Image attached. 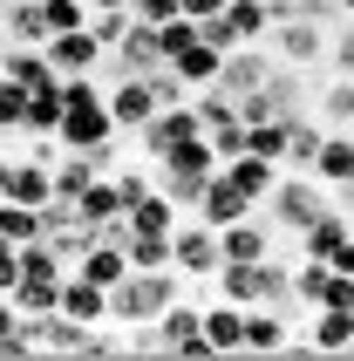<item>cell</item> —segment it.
Wrapping results in <instances>:
<instances>
[{
	"instance_id": "12",
	"label": "cell",
	"mask_w": 354,
	"mask_h": 361,
	"mask_svg": "<svg viewBox=\"0 0 354 361\" xmlns=\"http://www.w3.org/2000/svg\"><path fill=\"white\" fill-rule=\"evenodd\" d=\"M293 321L279 307H245V355H293Z\"/></svg>"
},
{
	"instance_id": "5",
	"label": "cell",
	"mask_w": 354,
	"mask_h": 361,
	"mask_svg": "<svg viewBox=\"0 0 354 361\" xmlns=\"http://www.w3.org/2000/svg\"><path fill=\"white\" fill-rule=\"evenodd\" d=\"M55 137H61V150H96V143L123 137V130L109 116V96H96V102H68V116H61Z\"/></svg>"
},
{
	"instance_id": "4",
	"label": "cell",
	"mask_w": 354,
	"mask_h": 361,
	"mask_svg": "<svg viewBox=\"0 0 354 361\" xmlns=\"http://www.w3.org/2000/svg\"><path fill=\"white\" fill-rule=\"evenodd\" d=\"M171 266L184 273V280H212L218 266H225V239H218V225L184 219V225L171 232Z\"/></svg>"
},
{
	"instance_id": "38",
	"label": "cell",
	"mask_w": 354,
	"mask_h": 361,
	"mask_svg": "<svg viewBox=\"0 0 354 361\" xmlns=\"http://www.w3.org/2000/svg\"><path fill=\"white\" fill-rule=\"evenodd\" d=\"M197 27H205V41H212V48H225V55H232V48H238V27H232V20H225V7H218L212 20H197Z\"/></svg>"
},
{
	"instance_id": "18",
	"label": "cell",
	"mask_w": 354,
	"mask_h": 361,
	"mask_svg": "<svg viewBox=\"0 0 354 361\" xmlns=\"http://www.w3.org/2000/svg\"><path fill=\"white\" fill-rule=\"evenodd\" d=\"M7 198H20V204H35V212H48V204H55V164L14 157V184H7Z\"/></svg>"
},
{
	"instance_id": "1",
	"label": "cell",
	"mask_w": 354,
	"mask_h": 361,
	"mask_svg": "<svg viewBox=\"0 0 354 361\" xmlns=\"http://www.w3.org/2000/svg\"><path fill=\"white\" fill-rule=\"evenodd\" d=\"M171 300H184V273H177V266L130 273V280L109 286V321H116V327H143V321H157Z\"/></svg>"
},
{
	"instance_id": "40",
	"label": "cell",
	"mask_w": 354,
	"mask_h": 361,
	"mask_svg": "<svg viewBox=\"0 0 354 361\" xmlns=\"http://www.w3.org/2000/svg\"><path fill=\"white\" fill-rule=\"evenodd\" d=\"M334 68H341V75H354V27L334 41Z\"/></svg>"
},
{
	"instance_id": "34",
	"label": "cell",
	"mask_w": 354,
	"mask_h": 361,
	"mask_svg": "<svg viewBox=\"0 0 354 361\" xmlns=\"http://www.w3.org/2000/svg\"><path fill=\"white\" fill-rule=\"evenodd\" d=\"M0 232H7L14 245L41 239V212H35V204H20V198H0Z\"/></svg>"
},
{
	"instance_id": "33",
	"label": "cell",
	"mask_w": 354,
	"mask_h": 361,
	"mask_svg": "<svg viewBox=\"0 0 354 361\" xmlns=\"http://www.w3.org/2000/svg\"><path fill=\"white\" fill-rule=\"evenodd\" d=\"M320 109H327V130H354V75H334L320 89Z\"/></svg>"
},
{
	"instance_id": "15",
	"label": "cell",
	"mask_w": 354,
	"mask_h": 361,
	"mask_svg": "<svg viewBox=\"0 0 354 361\" xmlns=\"http://www.w3.org/2000/svg\"><path fill=\"white\" fill-rule=\"evenodd\" d=\"M225 178H232V184H238V191H245V198H252V204H266V198H273V184L286 178V164L259 157V150H238V157L225 164Z\"/></svg>"
},
{
	"instance_id": "25",
	"label": "cell",
	"mask_w": 354,
	"mask_h": 361,
	"mask_svg": "<svg viewBox=\"0 0 354 361\" xmlns=\"http://www.w3.org/2000/svg\"><path fill=\"white\" fill-rule=\"evenodd\" d=\"M20 280H68V259L55 252V239H28L20 245Z\"/></svg>"
},
{
	"instance_id": "19",
	"label": "cell",
	"mask_w": 354,
	"mask_h": 361,
	"mask_svg": "<svg viewBox=\"0 0 354 361\" xmlns=\"http://www.w3.org/2000/svg\"><path fill=\"white\" fill-rule=\"evenodd\" d=\"M307 341H314V355H348V348H354V314H348V307H314Z\"/></svg>"
},
{
	"instance_id": "39",
	"label": "cell",
	"mask_w": 354,
	"mask_h": 361,
	"mask_svg": "<svg viewBox=\"0 0 354 361\" xmlns=\"http://www.w3.org/2000/svg\"><path fill=\"white\" fill-rule=\"evenodd\" d=\"M14 280H20V245L7 239V232H0V293H7Z\"/></svg>"
},
{
	"instance_id": "30",
	"label": "cell",
	"mask_w": 354,
	"mask_h": 361,
	"mask_svg": "<svg viewBox=\"0 0 354 361\" xmlns=\"http://www.w3.org/2000/svg\"><path fill=\"white\" fill-rule=\"evenodd\" d=\"M293 123V143H286V171H314V157H320V143H327V130H320L314 116H286Z\"/></svg>"
},
{
	"instance_id": "35",
	"label": "cell",
	"mask_w": 354,
	"mask_h": 361,
	"mask_svg": "<svg viewBox=\"0 0 354 361\" xmlns=\"http://www.w3.org/2000/svg\"><path fill=\"white\" fill-rule=\"evenodd\" d=\"M0 130L7 137L28 130V82H14V75H0Z\"/></svg>"
},
{
	"instance_id": "23",
	"label": "cell",
	"mask_w": 354,
	"mask_h": 361,
	"mask_svg": "<svg viewBox=\"0 0 354 361\" xmlns=\"http://www.w3.org/2000/svg\"><path fill=\"white\" fill-rule=\"evenodd\" d=\"M171 68L184 75V89H212L218 68H225V48H212V41H191L184 55H171Z\"/></svg>"
},
{
	"instance_id": "11",
	"label": "cell",
	"mask_w": 354,
	"mask_h": 361,
	"mask_svg": "<svg viewBox=\"0 0 354 361\" xmlns=\"http://www.w3.org/2000/svg\"><path fill=\"white\" fill-rule=\"evenodd\" d=\"M61 314L82 327H109V286H96L89 273L68 266V280H61Z\"/></svg>"
},
{
	"instance_id": "16",
	"label": "cell",
	"mask_w": 354,
	"mask_h": 361,
	"mask_svg": "<svg viewBox=\"0 0 354 361\" xmlns=\"http://www.w3.org/2000/svg\"><path fill=\"white\" fill-rule=\"evenodd\" d=\"M205 334H212L218 355H245V307L212 293V300H205Z\"/></svg>"
},
{
	"instance_id": "29",
	"label": "cell",
	"mask_w": 354,
	"mask_h": 361,
	"mask_svg": "<svg viewBox=\"0 0 354 361\" xmlns=\"http://www.w3.org/2000/svg\"><path fill=\"white\" fill-rule=\"evenodd\" d=\"M75 219H82V225H96V232H102L109 219H123V204H116V184H109V178H96V184H89V191L75 198Z\"/></svg>"
},
{
	"instance_id": "26",
	"label": "cell",
	"mask_w": 354,
	"mask_h": 361,
	"mask_svg": "<svg viewBox=\"0 0 354 361\" xmlns=\"http://www.w3.org/2000/svg\"><path fill=\"white\" fill-rule=\"evenodd\" d=\"M225 20L238 27V41H266L273 35V0H225Z\"/></svg>"
},
{
	"instance_id": "36",
	"label": "cell",
	"mask_w": 354,
	"mask_h": 361,
	"mask_svg": "<svg viewBox=\"0 0 354 361\" xmlns=\"http://www.w3.org/2000/svg\"><path fill=\"white\" fill-rule=\"evenodd\" d=\"M89 27H96V41L109 48V55H116V48H123V35L137 27V14H130V7H102V14H89Z\"/></svg>"
},
{
	"instance_id": "28",
	"label": "cell",
	"mask_w": 354,
	"mask_h": 361,
	"mask_svg": "<svg viewBox=\"0 0 354 361\" xmlns=\"http://www.w3.org/2000/svg\"><path fill=\"white\" fill-rule=\"evenodd\" d=\"M7 75L28 82V89H41V82H55L61 68L48 61V48H14V41H7Z\"/></svg>"
},
{
	"instance_id": "10",
	"label": "cell",
	"mask_w": 354,
	"mask_h": 361,
	"mask_svg": "<svg viewBox=\"0 0 354 361\" xmlns=\"http://www.w3.org/2000/svg\"><path fill=\"white\" fill-rule=\"evenodd\" d=\"M266 82H273V61L259 55V41H238L232 55H225V68H218V89H225V96H252Z\"/></svg>"
},
{
	"instance_id": "20",
	"label": "cell",
	"mask_w": 354,
	"mask_h": 361,
	"mask_svg": "<svg viewBox=\"0 0 354 361\" xmlns=\"http://www.w3.org/2000/svg\"><path fill=\"white\" fill-rule=\"evenodd\" d=\"M157 334H164V348H171V355H184V348L205 334V307H197V300H171V307L157 314Z\"/></svg>"
},
{
	"instance_id": "42",
	"label": "cell",
	"mask_w": 354,
	"mask_h": 361,
	"mask_svg": "<svg viewBox=\"0 0 354 361\" xmlns=\"http://www.w3.org/2000/svg\"><path fill=\"white\" fill-rule=\"evenodd\" d=\"M7 184H14V157L0 150V198H7Z\"/></svg>"
},
{
	"instance_id": "6",
	"label": "cell",
	"mask_w": 354,
	"mask_h": 361,
	"mask_svg": "<svg viewBox=\"0 0 354 361\" xmlns=\"http://www.w3.org/2000/svg\"><path fill=\"white\" fill-rule=\"evenodd\" d=\"M157 109H164V102H157V82H150V75H116V82H109V116H116L123 137H137Z\"/></svg>"
},
{
	"instance_id": "21",
	"label": "cell",
	"mask_w": 354,
	"mask_h": 361,
	"mask_svg": "<svg viewBox=\"0 0 354 361\" xmlns=\"http://www.w3.org/2000/svg\"><path fill=\"white\" fill-rule=\"evenodd\" d=\"M75 273H89L96 286H116V280H130L137 266H130V252H123L116 239H96V245H89V252L75 259Z\"/></svg>"
},
{
	"instance_id": "32",
	"label": "cell",
	"mask_w": 354,
	"mask_h": 361,
	"mask_svg": "<svg viewBox=\"0 0 354 361\" xmlns=\"http://www.w3.org/2000/svg\"><path fill=\"white\" fill-rule=\"evenodd\" d=\"M123 252H130V266H137V273L171 266V239H164V232H130V239H123Z\"/></svg>"
},
{
	"instance_id": "47",
	"label": "cell",
	"mask_w": 354,
	"mask_h": 361,
	"mask_svg": "<svg viewBox=\"0 0 354 361\" xmlns=\"http://www.w3.org/2000/svg\"><path fill=\"white\" fill-rule=\"evenodd\" d=\"M0 41H7V14H0Z\"/></svg>"
},
{
	"instance_id": "22",
	"label": "cell",
	"mask_w": 354,
	"mask_h": 361,
	"mask_svg": "<svg viewBox=\"0 0 354 361\" xmlns=\"http://www.w3.org/2000/svg\"><path fill=\"white\" fill-rule=\"evenodd\" d=\"M218 239H225V259H273V225H259V212L225 225Z\"/></svg>"
},
{
	"instance_id": "27",
	"label": "cell",
	"mask_w": 354,
	"mask_h": 361,
	"mask_svg": "<svg viewBox=\"0 0 354 361\" xmlns=\"http://www.w3.org/2000/svg\"><path fill=\"white\" fill-rule=\"evenodd\" d=\"M286 143H293V123L286 116H266V123H245V150H259V157L286 164Z\"/></svg>"
},
{
	"instance_id": "24",
	"label": "cell",
	"mask_w": 354,
	"mask_h": 361,
	"mask_svg": "<svg viewBox=\"0 0 354 361\" xmlns=\"http://www.w3.org/2000/svg\"><path fill=\"white\" fill-rule=\"evenodd\" d=\"M61 116H68V96H61V75L41 82V89H28V130H61ZM20 130V137H28Z\"/></svg>"
},
{
	"instance_id": "8",
	"label": "cell",
	"mask_w": 354,
	"mask_h": 361,
	"mask_svg": "<svg viewBox=\"0 0 354 361\" xmlns=\"http://www.w3.org/2000/svg\"><path fill=\"white\" fill-rule=\"evenodd\" d=\"M164 61H171V55H164V35H157V20H137V27L123 35V48L109 55V82H116V75H157Z\"/></svg>"
},
{
	"instance_id": "9",
	"label": "cell",
	"mask_w": 354,
	"mask_h": 361,
	"mask_svg": "<svg viewBox=\"0 0 354 361\" xmlns=\"http://www.w3.org/2000/svg\"><path fill=\"white\" fill-rule=\"evenodd\" d=\"M48 61L61 75H89V68H109V48L96 41V27H68V35L48 41Z\"/></svg>"
},
{
	"instance_id": "44",
	"label": "cell",
	"mask_w": 354,
	"mask_h": 361,
	"mask_svg": "<svg viewBox=\"0 0 354 361\" xmlns=\"http://www.w3.org/2000/svg\"><path fill=\"white\" fill-rule=\"evenodd\" d=\"M102 7H130V0H89V14H102Z\"/></svg>"
},
{
	"instance_id": "43",
	"label": "cell",
	"mask_w": 354,
	"mask_h": 361,
	"mask_svg": "<svg viewBox=\"0 0 354 361\" xmlns=\"http://www.w3.org/2000/svg\"><path fill=\"white\" fill-rule=\"evenodd\" d=\"M334 266H341V273H354V239L341 245V259H334Z\"/></svg>"
},
{
	"instance_id": "41",
	"label": "cell",
	"mask_w": 354,
	"mask_h": 361,
	"mask_svg": "<svg viewBox=\"0 0 354 361\" xmlns=\"http://www.w3.org/2000/svg\"><path fill=\"white\" fill-rule=\"evenodd\" d=\"M177 7H184V14H191V20H212L218 7H225V0H177Z\"/></svg>"
},
{
	"instance_id": "46",
	"label": "cell",
	"mask_w": 354,
	"mask_h": 361,
	"mask_svg": "<svg viewBox=\"0 0 354 361\" xmlns=\"http://www.w3.org/2000/svg\"><path fill=\"white\" fill-rule=\"evenodd\" d=\"M334 7H341V14H354V0H334Z\"/></svg>"
},
{
	"instance_id": "2",
	"label": "cell",
	"mask_w": 354,
	"mask_h": 361,
	"mask_svg": "<svg viewBox=\"0 0 354 361\" xmlns=\"http://www.w3.org/2000/svg\"><path fill=\"white\" fill-rule=\"evenodd\" d=\"M218 171H225V164H218L212 137H184V143H171V150L157 157V184L184 204V212H197V198H205V184H212Z\"/></svg>"
},
{
	"instance_id": "7",
	"label": "cell",
	"mask_w": 354,
	"mask_h": 361,
	"mask_svg": "<svg viewBox=\"0 0 354 361\" xmlns=\"http://www.w3.org/2000/svg\"><path fill=\"white\" fill-rule=\"evenodd\" d=\"M273 55L293 61V68H314L320 55H327V27H320L314 14H286L273 20Z\"/></svg>"
},
{
	"instance_id": "48",
	"label": "cell",
	"mask_w": 354,
	"mask_h": 361,
	"mask_svg": "<svg viewBox=\"0 0 354 361\" xmlns=\"http://www.w3.org/2000/svg\"><path fill=\"white\" fill-rule=\"evenodd\" d=\"M0 143H7V130H0Z\"/></svg>"
},
{
	"instance_id": "45",
	"label": "cell",
	"mask_w": 354,
	"mask_h": 361,
	"mask_svg": "<svg viewBox=\"0 0 354 361\" xmlns=\"http://www.w3.org/2000/svg\"><path fill=\"white\" fill-rule=\"evenodd\" d=\"M0 75H7V41H0Z\"/></svg>"
},
{
	"instance_id": "31",
	"label": "cell",
	"mask_w": 354,
	"mask_h": 361,
	"mask_svg": "<svg viewBox=\"0 0 354 361\" xmlns=\"http://www.w3.org/2000/svg\"><path fill=\"white\" fill-rule=\"evenodd\" d=\"M7 300H14L20 314H55V307H61V280H14Z\"/></svg>"
},
{
	"instance_id": "14",
	"label": "cell",
	"mask_w": 354,
	"mask_h": 361,
	"mask_svg": "<svg viewBox=\"0 0 354 361\" xmlns=\"http://www.w3.org/2000/svg\"><path fill=\"white\" fill-rule=\"evenodd\" d=\"M348 239H354V219L341 212V204H327V212H320V219L300 232V252H307V259H327V266H334Z\"/></svg>"
},
{
	"instance_id": "13",
	"label": "cell",
	"mask_w": 354,
	"mask_h": 361,
	"mask_svg": "<svg viewBox=\"0 0 354 361\" xmlns=\"http://www.w3.org/2000/svg\"><path fill=\"white\" fill-rule=\"evenodd\" d=\"M252 212H259V204L245 198V191H238L225 171H218V178L205 184V198H197V219H205V225H218V232H225V225H238V219H252Z\"/></svg>"
},
{
	"instance_id": "37",
	"label": "cell",
	"mask_w": 354,
	"mask_h": 361,
	"mask_svg": "<svg viewBox=\"0 0 354 361\" xmlns=\"http://www.w3.org/2000/svg\"><path fill=\"white\" fill-rule=\"evenodd\" d=\"M41 14L55 35H68V27H89V0H41Z\"/></svg>"
},
{
	"instance_id": "3",
	"label": "cell",
	"mask_w": 354,
	"mask_h": 361,
	"mask_svg": "<svg viewBox=\"0 0 354 361\" xmlns=\"http://www.w3.org/2000/svg\"><path fill=\"white\" fill-rule=\"evenodd\" d=\"M266 204H273V225H279V232H293V239H300V232L334 204V191H327L314 171H286V178L273 184V198H266Z\"/></svg>"
},
{
	"instance_id": "17",
	"label": "cell",
	"mask_w": 354,
	"mask_h": 361,
	"mask_svg": "<svg viewBox=\"0 0 354 361\" xmlns=\"http://www.w3.org/2000/svg\"><path fill=\"white\" fill-rule=\"evenodd\" d=\"M314 178L327 191L354 184V130H327V143H320V157H314Z\"/></svg>"
}]
</instances>
